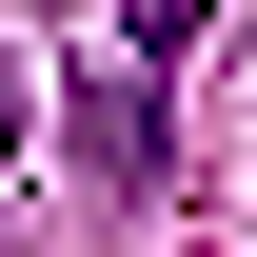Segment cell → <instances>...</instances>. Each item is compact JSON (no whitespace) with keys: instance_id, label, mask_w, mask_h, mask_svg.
<instances>
[{"instance_id":"6da1fadb","label":"cell","mask_w":257,"mask_h":257,"mask_svg":"<svg viewBox=\"0 0 257 257\" xmlns=\"http://www.w3.org/2000/svg\"><path fill=\"white\" fill-rule=\"evenodd\" d=\"M79 178H99V198H139V178H159V99H139L119 60L79 79Z\"/></svg>"},{"instance_id":"7a4b0ae2","label":"cell","mask_w":257,"mask_h":257,"mask_svg":"<svg viewBox=\"0 0 257 257\" xmlns=\"http://www.w3.org/2000/svg\"><path fill=\"white\" fill-rule=\"evenodd\" d=\"M119 40H159V60H178V40H198V0H119Z\"/></svg>"},{"instance_id":"3957f363","label":"cell","mask_w":257,"mask_h":257,"mask_svg":"<svg viewBox=\"0 0 257 257\" xmlns=\"http://www.w3.org/2000/svg\"><path fill=\"white\" fill-rule=\"evenodd\" d=\"M0 159H20V60H0Z\"/></svg>"}]
</instances>
